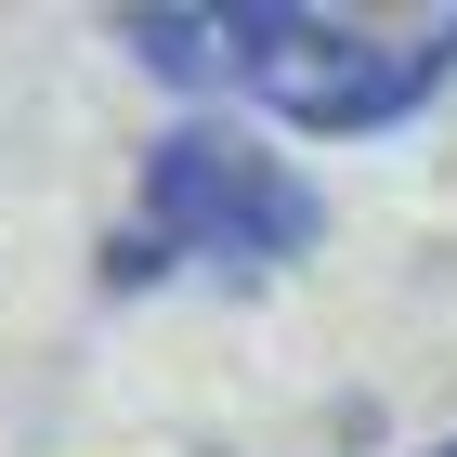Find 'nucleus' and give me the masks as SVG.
Segmentation results:
<instances>
[{
    "instance_id": "4",
    "label": "nucleus",
    "mask_w": 457,
    "mask_h": 457,
    "mask_svg": "<svg viewBox=\"0 0 457 457\" xmlns=\"http://www.w3.org/2000/svg\"><path fill=\"white\" fill-rule=\"evenodd\" d=\"M157 262H170V248L144 236V222H131V236H118V248H105V275H118V287H144V275H157Z\"/></svg>"
},
{
    "instance_id": "2",
    "label": "nucleus",
    "mask_w": 457,
    "mask_h": 457,
    "mask_svg": "<svg viewBox=\"0 0 457 457\" xmlns=\"http://www.w3.org/2000/svg\"><path fill=\"white\" fill-rule=\"evenodd\" d=\"M144 236L196 248V262H301L327 248V196L301 157L222 131V118H183L144 144Z\"/></svg>"
},
{
    "instance_id": "5",
    "label": "nucleus",
    "mask_w": 457,
    "mask_h": 457,
    "mask_svg": "<svg viewBox=\"0 0 457 457\" xmlns=\"http://www.w3.org/2000/svg\"><path fill=\"white\" fill-rule=\"evenodd\" d=\"M431 457H457V431H445V445H431Z\"/></svg>"
},
{
    "instance_id": "1",
    "label": "nucleus",
    "mask_w": 457,
    "mask_h": 457,
    "mask_svg": "<svg viewBox=\"0 0 457 457\" xmlns=\"http://www.w3.org/2000/svg\"><path fill=\"white\" fill-rule=\"evenodd\" d=\"M262 39H248V92L314 144H366V131H405L457 79V13L379 39V27H340V13H301V0H248Z\"/></svg>"
},
{
    "instance_id": "3",
    "label": "nucleus",
    "mask_w": 457,
    "mask_h": 457,
    "mask_svg": "<svg viewBox=\"0 0 457 457\" xmlns=\"http://www.w3.org/2000/svg\"><path fill=\"white\" fill-rule=\"evenodd\" d=\"M118 39H131V66L183 79V92L236 66V13H210V0H196V13H118Z\"/></svg>"
}]
</instances>
